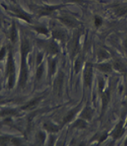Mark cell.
<instances>
[{
  "label": "cell",
  "instance_id": "17",
  "mask_svg": "<svg viewBox=\"0 0 127 146\" xmlns=\"http://www.w3.org/2000/svg\"><path fill=\"white\" fill-rule=\"evenodd\" d=\"M102 101H103V109H104L107 106L108 101H109V94H108V92L102 94Z\"/></svg>",
  "mask_w": 127,
  "mask_h": 146
},
{
  "label": "cell",
  "instance_id": "19",
  "mask_svg": "<svg viewBox=\"0 0 127 146\" xmlns=\"http://www.w3.org/2000/svg\"><path fill=\"white\" fill-rule=\"evenodd\" d=\"M10 37H11V40L13 42H15L16 41V39H17V30H16V27H15V24L13 25V27H12V30H11V34H10Z\"/></svg>",
  "mask_w": 127,
  "mask_h": 146
},
{
  "label": "cell",
  "instance_id": "27",
  "mask_svg": "<svg viewBox=\"0 0 127 146\" xmlns=\"http://www.w3.org/2000/svg\"><path fill=\"white\" fill-rule=\"evenodd\" d=\"M116 12H117V13L119 14V15H123V14H125L127 12V8H125V7H119Z\"/></svg>",
  "mask_w": 127,
  "mask_h": 146
},
{
  "label": "cell",
  "instance_id": "12",
  "mask_svg": "<svg viewBox=\"0 0 127 146\" xmlns=\"http://www.w3.org/2000/svg\"><path fill=\"white\" fill-rule=\"evenodd\" d=\"M78 109H79V108H77L76 109H74L72 111H71V112H69V113L67 114V116L64 117V119H63V124H65V123H67L68 121H70L74 117V116H75V114L77 113V111H78Z\"/></svg>",
  "mask_w": 127,
  "mask_h": 146
},
{
  "label": "cell",
  "instance_id": "14",
  "mask_svg": "<svg viewBox=\"0 0 127 146\" xmlns=\"http://www.w3.org/2000/svg\"><path fill=\"white\" fill-rule=\"evenodd\" d=\"M56 8H58V7H45L44 8H43V9L40 12V16H42V15H48V14L52 13Z\"/></svg>",
  "mask_w": 127,
  "mask_h": 146
},
{
  "label": "cell",
  "instance_id": "4",
  "mask_svg": "<svg viewBox=\"0 0 127 146\" xmlns=\"http://www.w3.org/2000/svg\"><path fill=\"white\" fill-rule=\"evenodd\" d=\"M124 129H123V127H122V123L120 122L116 127V129L114 130L113 133H112V136H113L114 139H117V138H119L123 134H124Z\"/></svg>",
  "mask_w": 127,
  "mask_h": 146
},
{
  "label": "cell",
  "instance_id": "36",
  "mask_svg": "<svg viewBox=\"0 0 127 146\" xmlns=\"http://www.w3.org/2000/svg\"><path fill=\"white\" fill-rule=\"evenodd\" d=\"M0 101H1V100H0Z\"/></svg>",
  "mask_w": 127,
  "mask_h": 146
},
{
  "label": "cell",
  "instance_id": "32",
  "mask_svg": "<svg viewBox=\"0 0 127 146\" xmlns=\"http://www.w3.org/2000/svg\"><path fill=\"white\" fill-rule=\"evenodd\" d=\"M99 89H100V90H103V86H104V81L100 79V80H99Z\"/></svg>",
  "mask_w": 127,
  "mask_h": 146
},
{
  "label": "cell",
  "instance_id": "21",
  "mask_svg": "<svg viewBox=\"0 0 127 146\" xmlns=\"http://www.w3.org/2000/svg\"><path fill=\"white\" fill-rule=\"evenodd\" d=\"M43 72H44V65L41 64V65L38 67V69H37V72H36V79H37V80H40V78L42 77Z\"/></svg>",
  "mask_w": 127,
  "mask_h": 146
},
{
  "label": "cell",
  "instance_id": "24",
  "mask_svg": "<svg viewBox=\"0 0 127 146\" xmlns=\"http://www.w3.org/2000/svg\"><path fill=\"white\" fill-rule=\"evenodd\" d=\"M35 30H36V31H37L39 33L44 34V35H47V33H48V30L44 27H35Z\"/></svg>",
  "mask_w": 127,
  "mask_h": 146
},
{
  "label": "cell",
  "instance_id": "13",
  "mask_svg": "<svg viewBox=\"0 0 127 146\" xmlns=\"http://www.w3.org/2000/svg\"><path fill=\"white\" fill-rule=\"evenodd\" d=\"M48 51L50 53H57L58 52V48L54 42H51L48 45Z\"/></svg>",
  "mask_w": 127,
  "mask_h": 146
},
{
  "label": "cell",
  "instance_id": "29",
  "mask_svg": "<svg viewBox=\"0 0 127 146\" xmlns=\"http://www.w3.org/2000/svg\"><path fill=\"white\" fill-rule=\"evenodd\" d=\"M38 138L40 139V143H42V142H44V140L45 135H44V134L43 132H39V134H38Z\"/></svg>",
  "mask_w": 127,
  "mask_h": 146
},
{
  "label": "cell",
  "instance_id": "18",
  "mask_svg": "<svg viewBox=\"0 0 127 146\" xmlns=\"http://www.w3.org/2000/svg\"><path fill=\"white\" fill-rule=\"evenodd\" d=\"M85 126H86L85 121L83 119H80L75 122L73 127H76V128H85Z\"/></svg>",
  "mask_w": 127,
  "mask_h": 146
},
{
  "label": "cell",
  "instance_id": "3",
  "mask_svg": "<svg viewBox=\"0 0 127 146\" xmlns=\"http://www.w3.org/2000/svg\"><path fill=\"white\" fill-rule=\"evenodd\" d=\"M92 66L90 63H87V66L85 71V83L86 86H89L92 82Z\"/></svg>",
  "mask_w": 127,
  "mask_h": 146
},
{
  "label": "cell",
  "instance_id": "22",
  "mask_svg": "<svg viewBox=\"0 0 127 146\" xmlns=\"http://www.w3.org/2000/svg\"><path fill=\"white\" fill-rule=\"evenodd\" d=\"M81 64H82V58L80 57V58H78L77 59L75 60V72H78L80 70Z\"/></svg>",
  "mask_w": 127,
  "mask_h": 146
},
{
  "label": "cell",
  "instance_id": "7",
  "mask_svg": "<svg viewBox=\"0 0 127 146\" xmlns=\"http://www.w3.org/2000/svg\"><path fill=\"white\" fill-rule=\"evenodd\" d=\"M61 21H62L63 24H65L66 26H67V27H75L76 26L75 21L73 19L68 17H62V18H61Z\"/></svg>",
  "mask_w": 127,
  "mask_h": 146
},
{
  "label": "cell",
  "instance_id": "8",
  "mask_svg": "<svg viewBox=\"0 0 127 146\" xmlns=\"http://www.w3.org/2000/svg\"><path fill=\"white\" fill-rule=\"evenodd\" d=\"M97 67L103 72H111L112 70V66L109 63H103V64H99L97 65Z\"/></svg>",
  "mask_w": 127,
  "mask_h": 146
},
{
  "label": "cell",
  "instance_id": "26",
  "mask_svg": "<svg viewBox=\"0 0 127 146\" xmlns=\"http://www.w3.org/2000/svg\"><path fill=\"white\" fill-rule=\"evenodd\" d=\"M102 22H103V21H102V19H101L99 17H96L94 18V24H95L96 27H100Z\"/></svg>",
  "mask_w": 127,
  "mask_h": 146
},
{
  "label": "cell",
  "instance_id": "10",
  "mask_svg": "<svg viewBox=\"0 0 127 146\" xmlns=\"http://www.w3.org/2000/svg\"><path fill=\"white\" fill-rule=\"evenodd\" d=\"M14 12H15L16 15H17V17H19L20 18H22L23 20H26V21H28V22H30V21H30V17L26 13H25L21 12V10H18V9H14Z\"/></svg>",
  "mask_w": 127,
  "mask_h": 146
},
{
  "label": "cell",
  "instance_id": "11",
  "mask_svg": "<svg viewBox=\"0 0 127 146\" xmlns=\"http://www.w3.org/2000/svg\"><path fill=\"white\" fill-rule=\"evenodd\" d=\"M29 51H30V44L26 40H23L22 43H21V54L26 56V54L29 53Z\"/></svg>",
  "mask_w": 127,
  "mask_h": 146
},
{
  "label": "cell",
  "instance_id": "28",
  "mask_svg": "<svg viewBox=\"0 0 127 146\" xmlns=\"http://www.w3.org/2000/svg\"><path fill=\"white\" fill-rule=\"evenodd\" d=\"M8 142V139L6 137H0V145H6Z\"/></svg>",
  "mask_w": 127,
  "mask_h": 146
},
{
  "label": "cell",
  "instance_id": "20",
  "mask_svg": "<svg viewBox=\"0 0 127 146\" xmlns=\"http://www.w3.org/2000/svg\"><path fill=\"white\" fill-rule=\"evenodd\" d=\"M17 114V112L16 110H12V109H7V110H3L2 111L0 115L1 116H7V115H16Z\"/></svg>",
  "mask_w": 127,
  "mask_h": 146
},
{
  "label": "cell",
  "instance_id": "6",
  "mask_svg": "<svg viewBox=\"0 0 127 146\" xmlns=\"http://www.w3.org/2000/svg\"><path fill=\"white\" fill-rule=\"evenodd\" d=\"M40 100V98H37V99H35V100H32V101H30V103L26 104L25 106L22 107V108H21V109H23V110H29V109L34 108V107H36L37 105H38V104H39Z\"/></svg>",
  "mask_w": 127,
  "mask_h": 146
},
{
  "label": "cell",
  "instance_id": "30",
  "mask_svg": "<svg viewBox=\"0 0 127 146\" xmlns=\"http://www.w3.org/2000/svg\"><path fill=\"white\" fill-rule=\"evenodd\" d=\"M12 143L14 145H21V140L17 139V138H13V139H12Z\"/></svg>",
  "mask_w": 127,
  "mask_h": 146
},
{
  "label": "cell",
  "instance_id": "25",
  "mask_svg": "<svg viewBox=\"0 0 127 146\" xmlns=\"http://www.w3.org/2000/svg\"><path fill=\"white\" fill-rule=\"evenodd\" d=\"M50 65V72L51 74H54L55 72V68H56V61L55 60H52L49 63Z\"/></svg>",
  "mask_w": 127,
  "mask_h": 146
},
{
  "label": "cell",
  "instance_id": "16",
  "mask_svg": "<svg viewBox=\"0 0 127 146\" xmlns=\"http://www.w3.org/2000/svg\"><path fill=\"white\" fill-rule=\"evenodd\" d=\"M44 126L48 131H50V132H57L58 131V128L53 125L52 123H45Z\"/></svg>",
  "mask_w": 127,
  "mask_h": 146
},
{
  "label": "cell",
  "instance_id": "33",
  "mask_svg": "<svg viewBox=\"0 0 127 146\" xmlns=\"http://www.w3.org/2000/svg\"><path fill=\"white\" fill-rule=\"evenodd\" d=\"M42 59H43V54H41V53L38 54V57H37V63L38 64L40 63V62L42 61Z\"/></svg>",
  "mask_w": 127,
  "mask_h": 146
},
{
  "label": "cell",
  "instance_id": "5",
  "mask_svg": "<svg viewBox=\"0 0 127 146\" xmlns=\"http://www.w3.org/2000/svg\"><path fill=\"white\" fill-rule=\"evenodd\" d=\"M92 115H93V112H92V109L89 108V107H86L83 112L81 113V118L82 119H86V120H90L92 117Z\"/></svg>",
  "mask_w": 127,
  "mask_h": 146
},
{
  "label": "cell",
  "instance_id": "31",
  "mask_svg": "<svg viewBox=\"0 0 127 146\" xmlns=\"http://www.w3.org/2000/svg\"><path fill=\"white\" fill-rule=\"evenodd\" d=\"M4 55H5V48H3L0 50V60H2L3 58Z\"/></svg>",
  "mask_w": 127,
  "mask_h": 146
},
{
  "label": "cell",
  "instance_id": "9",
  "mask_svg": "<svg viewBox=\"0 0 127 146\" xmlns=\"http://www.w3.org/2000/svg\"><path fill=\"white\" fill-rule=\"evenodd\" d=\"M113 67L114 69H115L116 71H117V72H126V68H125L124 65H123L120 62L117 61V60L114 61Z\"/></svg>",
  "mask_w": 127,
  "mask_h": 146
},
{
  "label": "cell",
  "instance_id": "15",
  "mask_svg": "<svg viewBox=\"0 0 127 146\" xmlns=\"http://www.w3.org/2000/svg\"><path fill=\"white\" fill-rule=\"evenodd\" d=\"M53 35H54V38L58 39V40H63L65 39V33L62 31L59 30H57V31H54L53 32Z\"/></svg>",
  "mask_w": 127,
  "mask_h": 146
},
{
  "label": "cell",
  "instance_id": "2",
  "mask_svg": "<svg viewBox=\"0 0 127 146\" xmlns=\"http://www.w3.org/2000/svg\"><path fill=\"white\" fill-rule=\"evenodd\" d=\"M27 80V69L26 65V55H22L21 58V71L20 86L21 87L25 86Z\"/></svg>",
  "mask_w": 127,
  "mask_h": 146
},
{
  "label": "cell",
  "instance_id": "34",
  "mask_svg": "<svg viewBox=\"0 0 127 146\" xmlns=\"http://www.w3.org/2000/svg\"><path fill=\"white\" fill-rule=\"evenodd\" d=\"M124 48H125V49H126L127 53V40H126V41L124 42Z\"/></svg>",
  "mask_w": 127,
  "mask_h": 146
},
{
  "label": "cell",
  "instance_id": "35",
  "mask_svg": "<svg viewBox=\"0 0 127 146\" xmlns=\"http://www.w3.org/2000/svg\"><path fill=\"white\" fill-rule=\"evenodd\" d=\"M12 1H13V2H14V1H15V0H12Z\"/></svg>",
  "mask_w": 127,
  "mask_h": 146
},
{
  "label": "cell",
  "instance_id": "23",
  "mask_svg": "<svg viewBox=\"0 0 127 146\" xmlns=\"http://www.w3.org/2000/svg\"><path fill=\"white\" fill-rule=\"evenodd\" d=\"M98 57H99V58H100V59H103V58H107V57H108V55H107V53L106 51H104V50H100V51L98 53Z\"/></svg>",
  "mask_w": 127,
  "mask_h": 146
},
{
  "label": "cell",
  "instance_id": "1",
  "mask_svg": "<svg viewBox=\"0 0 127 146\" xmlns=\"http://www.w3.org/2000/svg\"><path fill=\"white\" fill-rule=\"evenodd\" d=\"M7 76L9 79V87H13L14 80H15V66H14L13 54L10 52L9 58H8V63H7Z\"/></svg>",
  "mask_w": 127,
  "mask_h": 146
}]
</instances>
